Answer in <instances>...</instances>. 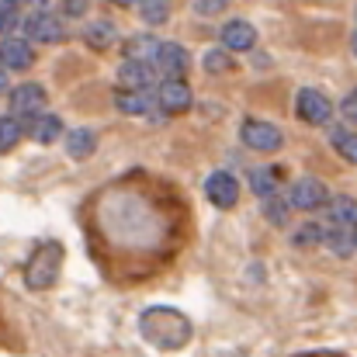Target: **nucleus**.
Here are the masks:
<instances>
[{"label": "nucleus", "mask_w": 357, "mask_h": 357, "mask_svg": "<svg viewBox=\"0 0 357 357\" xmlns=\"http://www.w3.org/2000/svg\"><path fill=\"white\" fill-rule=\"evenodd\" d=\"M139 333L160 351H181L191 340V319L170 305H153L139 316Z\"/></svg>", "instance_id": "nucleus-1"}, {"label": "nucleus", "mask_w": 357, "mask_h": 357, "mask_svg": "<svg viewBox=\"0 0 357 357\" xmlns=\"http://www.w3.org/2000/svg\"><path fill=\"white\" fill-rule=\"evenodd\" d=\"M59 267H63V246H59L56 239L38 243L35 253H31V260L24 264V284H28L31 291H45L49 284H56Z\"/></svg>", "instance_id": "nucleus-2"}, {"label": "nucleus", "mask_w": 357, "mask_h": 357, "mask_svg": "<svg viewBox=\"0 0 357 357\" xmlns=\"http://www.w3.org/2000/svg\"><path fill=\"white\" fill-rule=\"evenodd\" d=\"M153 73H163L167 80H181L188 73V52L177 42L153 45Z\"/></svg>", "instance_id": "nucleus-3"}, {"label": "nucleus", "mask_w": 357, "mask_h": 357, "mask_svg": "<svg viewBox=\"0 0 357 357\" xmlns=\"http://www.w3.org/2000/svg\"><path fill=\"white\" fill-rule=\"evenodd\" d=\"M295 112H298V119L309 121V125H330L333 105H330L319 91L305 87V91H298V98H295Z\"/></svg>", "instance_id": "nucleus-4"}, {"label": "nucleus", "mask_w": 357, "mask_h": 357, "mask_svg": "<svg viewBox=\"0 0 357 357\" xmlns=\"http://www.w3.org/2000/svg\"><path fill=\"white\" fill-rule=\"evenodd\" d=\"M24 31H28V42H49V45H56V42L66 38L63 21H59L56 14H49V10L31 14V17L24 21Z\"/></svg>", "instance_id": "nucleus-5"}, {"label": "nucleus", "mask_w": 357, "mask_h": 357, "mask_svg": "<svg viewBox=\"0 0 357 357\" xmlns=\"http://www.w3.org/2000/svg\"><path fill=\"white\" fill-rule=\"evenodd\" d=\"M45 108V91L38 84H21L10 91V119H35Z\"/></svg>", "instance_id": "nucleus-6"}, {"label": "nucleus", "mask_w": 357, "mask_h": 357, "mask_svg": "<svg viewBox=\"0 0 357 357\" xmlns=\"http://www.w3.org/2000/svg\"><path fill=\"white\" fill-rule=\"evenodd\" d=\"M239 135H243V142L250 146V149H260V153H271V149H278L284 139H281V132H278V125H271V121H243V128H239Z\"/></svg>", "instance_id": "nucleus-7"}, {"label": "nucleus", "mask_w": 357, "mask_h": 357, "mask_svg": "<svg viewBox=\"0 0 357 357\" xmlns=\"http://www.w3.org/2000/svg\"><path fill=\"white\" fill-rule=\"evenodd\" d=\"M288 205L291 208H302V212H316L326 205V188L312 177H302L291 184V195H288Z\"/></svg>", "instance_id": "nucleus-8"}, {"label": "nucleus", "mask_w": 357, "mask_h": 357, "mask_svg": "<svg viewBox=\"0 0 357 357\" xmlns=\"http://www.w3.org/2000/svg\"><path fill=\"white\" fill-rule=\"evenodd\" d=\"M205 195H208V202L215 205V208H233L239 198V184L233 174H226V170H219V174H212L208 181H205Z\"/></svg>", "instance_id": "nucleus-9"}, {"label": "nucleus", "mask_w": 357, "mask_h": 357, "mask_svg": "<svg viewBox=\"0 0 357 357\" xmlns=\"http://www.w3.org/2000/svg\"><path fill=\"white\" fill-rule=\"evenodd\" d=\"M257 42V28L250 21H229L222 28V49L226 52H250Z\"/></svg>", "instance_id": "nucleus-10"}, {"label": "nucleus", "mask_w": 357, "mask_h": 357, "mask_svg": "<svg viewBox=\"0 0 357 357\" xmlns=\"http://www.w3.org/2000/svg\"><path fill=\"white\" fill-rule=\"evenodd\" d=\"M156 101H160V108H163V112H170V115L188 112V108H191V87H188L184 80H167V84L160 87Z\"/></svg>", "instance_id": "nucleus-11"}, {"label": "nucleus", "mask_w": 357, "mask_h": 357, "mask_svg": "<svg viewBox=\"0 0 357 357\" xmlns=\"http://www.w3.org/2000/svg\"><path fill=\"white\" fill-rule=\"evenodd\" d=\"M31 59H35V52H31L28 38H3L0 42V66H7V70H28Z\"/></svg>", "instance_id": "nucleus-12"}, {"label": "nucleus", "mask_w": 357, "mask_h": 357, "mask_svg": "<svg viewBox=\"0 0 357 357\" xmlns=\"http://www.w3.org/2000/svg\"><path fill=\"white\" fill-rule=\"evenodd\" d=\"M121 91H146L153 84V66L146 59H125V66L119 70Z\"/></svg>", "instance_id": "nucleus-13"}, {"label": "nucleus", "mask_w": 357, "mask_h": 357, "mask_svg": "<svg viewBox=\"0 0 357 357\" xmlns=\"http://www.w3.org/2000/svg\"><path fill=\"white\" fill-rule=\"evenodd\" d=\"M115 105H119V112H125V115H146L156 105V94H149V91H119L115 94Z\"/></svg>", "instance_id": "nucleus-14"}, {"label": "nucleus", "mask_w": 357, "mask_h": 357, "mask_svg": "<svg viewBox=\"0 0 357 357\" xmlns=\"http://www.w3.org/2000/svg\"><path fill=\"white\" fill-rule=\"evenodd\" d=\"M28 135H31L35 142L49 146V142H56V139L63 135V121L56 119V115H38V119L28 125Z\"/></svg>", "instance_id": "nucleus-15"}, {"label": "nucleus", "mask_w": 357, "mask_h": 357, "mask_svg": "<svg viewBox=\"0 0 357 357\" xmlns=\"http://www.w3.org/2000/svg\"><path fill=\"white\" fill-rule=\"evenodd\" d=\"M330 219H333V226H351L354 229L357 222V202L351 198V195H337L333 202H330Z\"/></svg>", "instance_id": "nucleus-16"}, {"label": "nucleus", "mask_w": 357, "mask_h": 357, "mask_svg": "<svg viewBox=\"0 0 357 357\" xmlns=\"http://www.w3.org/2000/svg\"><path fill=\"white\" fill-rule=\"evenodd\" d=\"M94 146H98V139H94L91 128H77V132H70V139H66V149H70L73 160H87V156L94 153Z\"/></svg>", "instance_id": "nucleus-17"}, {"label": "nucleus", "mask_w": 357, "mask_h": 357, "mask_svg": "<svg viewBox=\"0 0 357 357\" xmlns=\"http://www.w3.org/2000/svg\"><path fill=\"white\" fill-rule=\"evenodd\" d=\"M330 139H333L337 153H340L347 163H357V135L351 132V128H344V125H333V128H330Z\"/></svg>", "instance_id": "nucleus-18"}, {"label": "nucleus", "mask_w": 357, "mask_h": 357, "mask_svg": "<svg viewBox=\"0 0 357 357\" xmlns=\"http://www.w3.org/2000/svg\"><path fill=\"white\" fill-rule=\"evenodd\" d=\"M115 38H119V28H115L112 21H98V24L87 28V42H91V49H112Z\"/></svg>", "instance_id": "nucleus-19"}, {"label": "nucleus", "mask_w": 357, "mask_h": 357, "mask_svg": "<svg viewBox=\"0 0 357 357\" xmlns=\"http://www.w3.org/2000/svg\"><path fill=\"white\" fill-rule=\"evenodd\" d=\"M21 132H24V125L17 119H0V153H7V149H14L17 142H21Z\"/></svg>", "instance_id": "nucleus-20"}, {"label": "nucleus", "mask_w": 357, "mask_h": 357, "mask_svg": "<svg viewBox=\"0 0 357 357\" xmlns=\"http://www.w3.org/2000/svg\"><path fill=\"white\" fill-rule=\"evenodd\" d=\"M250 188H253L260 198H274V188H278V181H274V170H267V167L253 170V174H250Z\"/></svg>", "instance_id": "nucleus-21"}, {"label": "nucleus", "mask_w": 357, "mask_h": 357, "mask_svg": "<svg viewBox=\"0 0 357 357\" xmlns=\"http://www.w3.org/2000/svg\"><path fill=\"white\" fill-rule=\"evenodd\" d=\"M139 10L149 24H163L170 17V0H139Z\"/></svg>", "instance_id": "nucleus-22"}, {"label": "nucleus", "mask_w": 357, "mask_h": 357, "mask_svg": "<svg viewBox=\"0 0 357 357\" xmlns=\"http://www.w3.org/2000/svg\"><path fill=\"white\" fill-rule=\"evenodd\" d=\"M205 70H208V73H226V70H233L229 52H226V49H212V52H205Z\"/></svg>", "instance_id": "nucleus-23"}, {"label": "nucleus", "mask_w": 357, "mask_h": 357, "mask_svg": "<svg viewBox=\"0 0 357 357\" xmlns=\"http://www.w3.org/2000/svg\"><path fill=\"white\" fill-rule=\"evenodd\" d=\"M323 236H326L323 243H330L337 253H351V250H354V236H347L344 229H330V233H323Z\"/></svg>", "instance_id": "nucleus-24"}, {"label": "nucleus", "mask_w": 357, "mask_h": 357, "mask_svg": "<svg viewBox=\"0 0 357 357\" xmlns=\"http://www.w3.org/2000/svg\"><path fill=\"white\" fill-rule=\"evenodd\" d=\"M264 215H267L274 226H284V219H288V205H284V202H278V198H267Z\"/></svg>", "instance_id": "nucleus-25"}, {"label": "nucleus", "mask_w": 357, "mask_h": 357, "mask_svg": "<svg viewBox=\"0 0 357 357\" xmlns=\"http://www.w3.org/2000/svg\"><path fill=\"white\" fill-rule=\"evenodd\" d=\"M17 24V3L14 0H0V35L10 31Z\"/></svg>", "instance_id": "nucleus-26"}, {"label": "nucleus", "mask_w": 357, "mask_h": 357, "mask_svg": "<svg viewBox=\"0 0 357 357\" xmlns=\"http://www.w3.org/2000/svg\"><path fill=\"white\" fill-rule=\"evenodd\" d=\"M316 243H323V229L319 226H302L295 233V246H316Z\"/></svg>", "instance_id": "nucleus-27"}, {"label": "nucleus", "mask_w": 357, "mask_h": 357, "mask_svg": "<svg viewBox=\"0 0 357 357\" xmlns=\"http://www.w3.org/2000/svg\"><path fill=\"white\" fill-rule=\"evenodd\" d=\"M340 108H344V119L347 121H357V91L344 98V105H340Z\"/></svg>", "instance_id": "nucleus-28"}, {"label": "nucleus", "mask_w": 357, "mask_h": 357, "mask_svg": "<svg viewBox=\"0 0 357 357\" xmlns=\"http://www.w3.org/2000/svg\"><path fill=\"white\" fill-rule=\"evenodd\" d=\"M222 7H226V0H198V14H215Z\"/></svg>", "instance_id": "nucleus-29"}, {"label": "nucleus", "mask_w": 357, "mask_h": 357, "mask_svg": "<svg viewBox=\"0 0 357 357\" xmlns=\"http://www.w3.org/2000/svg\"><path fill=\"white\" fill-rule=\"evenodd\" d=\"M3 87H7V70L0 66V91H3Z\"/></svg>", "instance_id": "nucleus-30"}, {"label": "nucleus", "mask_w": 357, "mask_h": 357, "mask_svg": "<svg viewBox=\"0 0 357 357\" xmlns=\"http://www.w3.org/2000/svg\"><path fill=\"white\" fill-rule=\"evenodd\" d=\"M17 3V0H14ZM21 3H35V7H42V3H49V0H21Z\"/></svg>", "instance_id": "nucleus-31"}, {"label": "nucleus", "mask_w": 357, "mask_h": 357, "mask_svg": "<svg viewBox=\"0 0 357 357\" xmlns=\"http://www.w3.org/2000/svg\"><path fill=\"white\" fill-rule=\"evenodd\" d=\"M115 3H121V7H132V3H139V0H115Z\"/></svg>", "instance_id": "nucleus-32"}, {"label": "nucleus", "mask_w": 357, "mask_h": 357, "mask_svg": "<svg viewBox=\"0 0 357 357\" xmlns=\"http://www.w3.org/2000/svg\"><path fill=\"white\" fill-rule=\"evenodd\" d=\"M351 45H354V56H357V31H354V38H351Z\"/></svg>", "instance_id": "nucleus-33"}, {"label": "nucleus", "mask_w": 357, "mask_h": 357, "mask_svg": "<svg viewBox=\"0 0 357 357\" xmlns=\"http://www.w3.org/2000/svg\"><path fill=\"white\" fill-rule=\"evenodd\" d=\"M351 236H354V246H357V222H354V233H351Z\"/></svg>", "instance_id": "nucleus-34"}, {"label": "nucleus", "mask_w": 357, "mask_h": 357, "mask_svg": "<svg viewBox=\"0 0 357 357\" xmlns=\"http://www.w3.org/2000/svg\"><path fill=\"white\" fill-rule=\"evenodd\" d=\"M309 357H333V354H309Z\"/></svg>", "instance_id": "nucleus-35"}]
</instances>
